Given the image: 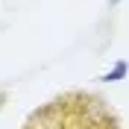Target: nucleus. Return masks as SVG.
Wrapping results in <instances>:
<instances>
[{
    "label": "nucleus",
    "instance_id": "nucleus-3",
    "mask_svg": "<svg viewBox=\"0 0 129 129\" xmlns=\"http://www.w3.org/2000/svg\"><path fill=\"white\" fill-rule=\"evenodd\" d=\"M114 3H120V0H109V6H114Z\"/></svg>",
    "mask_w": 129,
    "mask_h": 129
},
{
    "label": "nucleus",
    "instance_id": "nucleus-1",
    "mask_svg": "<svg viewBox=\"0 0 129 129\" xmlns=\"http://www.w3.org/2000/svg\"><path fill=\"white\" fill-rule=\"evenodd\" d=\"M123 76H126V62H114L112 71H106L100 79L103 82H117V79H123Z\"/></svg>",
    "mask_w": 129,
    "mask_h": 129
},
{
    "label": "nucleus",
    "instance_id": "nucleus-2",
    "mask_svg": "<svg viewBox=\"0 0 129 129\" xmlns=\"http://www.w3.org/2000/svg\"><path fill=\"white\" fill-rule=\"evenodd\" d=\"M3 100H6V91H0V106H3Z\"/></svg>",
    "mask_w": 129,
    "mask_h": 129
}]
</instances>
